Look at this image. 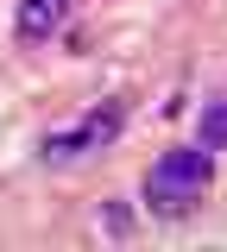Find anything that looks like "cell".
<instances>
[{
  "label": "cell",
  "mask_w": 227,
  "mask_h": 252,
  "mask_svg": "<svg viewBox=\"0 0 227 252\" xmlns=\"http://www.w3.org/2000/svg\"><path fill=\"white\" fill-rule=\"evenodd\" d=\"M208 177H215V152L208 145H170V152L145 170V208L158 220H190L208 195Z\"/></svg>",
  "instance_id": "1"
},
{
  "label": "cell",
  "mask_w": 227,
  "mask_h": 252,
  "mask_svg": "<svg viewBox=\"0 0 227 252\" xmlns=\"http://www.w3.org/2000/svg\"><path fill=\"white\" fill-rule=\"evenodd\" d=\"M120 126H127V101H101V107H89L76 126L51 132V139L38 145V158H44V164H76V158L114 145V139H120Z\"/></svg>",
  "instance_id": "2"
},
{
  "label": "cell",
  "mask_w": 227,
  "mask_h": 252,
  "mask_svg": "<svg viewBox=\"0 0 227 252\" xmlns=\"http://www.w3.org/2000/svg\"><path fill=\"white\" fill-rule=\"evenodd\" d=\"M64 26H69V0H19V13H13V38L19 44H44Z\"/></svg>",
  "instance_id": "3"
},
{
  "label": "cell",
  "mask_w": 227,
  "mask_h": 252,
  "mask_svg": "<svg viewBox=\"0 0 227 252\" xmlns=\"http://www.w3.org/2000/svg\"><path fill=\"white\" fill-rule=\"evenodd\" d=\"M195 145L227 152V101H208V107H202V120H195Z\"/></svg>",
  "instance_id": "4"
},
{
  "label": "cell",
  "mask_w": 227,
  "mask_h": 252,
  "mask_svg": "<svg viewBox=\"0 0 227 252\" xmlns=\"http://www.w3.org/2000/svg\"><path fill=\"white\" fill-rule=\"evenodd\" d=\"M101 233H107V240H132V208L127 202H107V208H101Z\"/></svg>",
  "instance_id": "5"
}]
</instances>
